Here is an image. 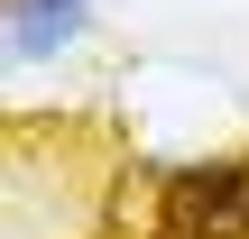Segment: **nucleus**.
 Here are the masks:
<instances>
[{"label": "nucleus", "instance_id": "1", "mask_svg": "<svg viewBox=\"0 0 249 239\" xmlns=\"http://www.w3.org/2000/svg\"><path fill=\"white\" fill-rule=\"evenodd\" d=\"M166 239H249V166L213 157V166H176L166 175Z\"/></svg>", "mask_w": 249, "mask_h": 239}, {"label": "nucleus", "instance_id": "2", "mask_svg": "<svg viewBox=\"0 0 249 239\" xmlns=\"http://www.w3.org/2000/svg\"><path fill=\"white\" fill-rule=\"evenodd\" d=\"M83 28H92V0H0V46H9L18 64L65 55Z\"/></svg>", "mask_w": 249, "mask_h": 239}]
</instances>
